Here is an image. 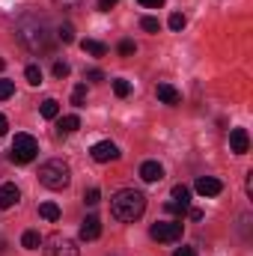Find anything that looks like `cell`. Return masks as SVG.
<instances>
[{"instance_id": "1", "label": "cell", "mask_w": 253, "mask_h": 256, "mask_svg": "<svg viewBox=\"0 0 253 256\" xmlns=\"http://www.w3.org/2000/svg\"><path fill=\"white\" fill-rule=\"evenodd\" d=\"M18 39H21L30 51H51L54 36H51L48 18H42V15H24V18L18 21Z\"/></svg>"}, {"instance_id": "2", "label": "cell", "mask_w": 253, "mask_h": 256, "mask_svg": "<svg viewBox=\"0 0 253 256\" xmlns=\"http://www.w3.org/2000/svg\"><path fill=\"white\" fill-rule=\"evenodd\" d=\"M143 212H146V196L140 191H134V188H122V191L114 194V200H110V214L116 218V220H137V218H143Z\"/></svg>"}, {"instance_id": "3", "label": "cell", "mask_w": 253, "mask_h": 256, "mask_svg": "<svg viewBox=\"0 0 253 256\" xmlns=\"http://www.w3.org/2000/svg\"><path fill=\"white\" fill-rule=\"evenodd\" d=\"M39 182H42L45 188H51V191H63L66 185L72 182V170H68V164L60 161V158L45 161V164L39 167Z\"/></svg>"}, {"instance_id": "4", "label": "cell", "mask_w": 253, "mask_h": 256, "mask_svg": "<svg viewBox=\"0 0 253 256\" xmlns=\"http://www.w3.org/2000/svg\"><path fill=\"white\" fill-rule=\"evenodd\" d=\"M36 152H39L36 137H30V134H15L12 149H9V161H12V164H30V161L36 158Z\"/></svg>"}, {"instance_id": "5", "label": "cell", "mask_w": 253, "mask_h": 256, "mask_svg": "<svg viewBox=\"0 0 253 256\" xmlns=\"http://www.w3.org/2000/svg\"><path fill=\"white\" fill-rule=\"evenodd\" d=\"M45 256H78V242L74 238H66V236H51L45 238Z\"/></svg>"}, {"instance_id": "6", "label": "cell", "mask_w": 253, "mask_h": 256, "mask_svg": "<svg viewBox=\"0 0 253 256\" xmlns=\"http://www.w3.org/2000/svg\"><path fill=\"white\" fill-rule=\"evenodd\" d=\"M149 232H152L155 242H167V244H170V242H179V238H182V220H161V224H155Z\"/></svg>"}, {"instance_id": "7", "label": "cell", "mask_w": 253, "mask_h": 256, "mask_svg": "<svg viewBox=\"0 0 253 256\" xmlns=\"http://www.w3.org/2000/svg\"><path fill=\"white\" fill-rule=\"evenodd\" d=\"M170 214H179V218H185L190 208V191L185 188V185H176L173 191H170V202L164 206Z\"/></svg>"}, {"instance_id": "8", "label": "cell", "mask_w": 253, "mask_h": 256, "mask_svg": "<svg viewBox=\"0 0 253 256\" xmlns=\"http://www.w3.org/2000/svg\"><path fill=\"white\" fill-rule=\"evenodd\" d=\"M90 155H92V161H98V164H108V161H116V158H120V149H116V143H110V140H102V143H96V146L90 149Z\"/></svg>"}, {"instance_id": "9", "label": "cell", "mask_w": 253, "mask_h": 256, "mask_svg": "<svg viewBox=\"0 0 253 256\" xmlns=\"http://www.w3.org/2000/svg\"><path fill=\"white\" fill-rule=\"evenodd\" d=\"M220 191H224V182L220 179H214V176H200L196 179V194L200 196H218Z\"/></svg>"}, {"instance_id": "10", "label": "cell", "mask_w": 253, "mask_h": 256, "mask_svg": "<svg viewBox=\"0 0 253 256\" xmlns=\"http://www.w3.org/2000/svg\"><path fill=\"white\" fill-rule=\"evenodd\" d=\"M230 149H232L236 155H244V152L250 149V137H248L244 128H232V131H230Z\"/></svg>"}, {"instance_id": "11", "label": "cell", "mask_w": 253, "mask_h": 256, "mask_svg": "<svg viewBox=\"0 0 253 256\" xmlns=\"http://www.w3.org/2000/svg\"><path fill=\"white\" fill-rule=\"evenodd\" d=\"M98 236H102V220H98L96 214L84 218V220H80V238H84V242H96Z\"/></svg>"}, {"instance_id": "12", "label": "cell", "mask_w": 253, "mask_h": 256, "mask_svg": "<svg viewBox=\"0 0 253 256\" xmlns=\"http://www.w3.org/2000/svg\"><path fill=\"white\" fill-rule=\"evenodd\" d=\"M140 179L149 182V185H152V182H161V179H164V167H161L158 161H143V164H140Z\"/></svg>"}, {"instance_id": "13", "label": "cell", "mask_w": 253, "mask_h": 256, "mask_svg": "<svg viewBox=\"0 0 253 256\" xmlns=\"http://www.w3.org/2000/svg\"><path fill=\"white\" fill-rule=\"evenodd\" d=\"M18 200H21V191L15 188V182H6V185H0V208H3V212H6V208H12Z\"/></svg>"}, {"instance_id": "14", "label": "cell", "mask_w": 253, "mask_h": 256, "mask_svg": "<svg viewBox=\"0 0 253 256\" xmlns=\"http://www.w3.org/2000/svg\"><path fill=\"white\" fill-rule=\"evenodd\" d=\"M155 96H158V102H164V104H179V102H182L179 90H176V86H170V84H158Z\"/></svg>"}, {"instance_id": "15", "label": "cell", "mask_w": 253, "mask_h": 256, "mask_svg": "<svg viewBox=\"0 0 253 256\" xmlns=\"http://www.w3.org/2000/svg\"><path fill=\"white\" fill-rule=\"evenodd\" d=\"M80 48H84L86 54H92V57H104V54H108V45H104V42H96V39H84Z\"/></svg>"}, {"instance_id": "16", "label": "cell", "mask_w": 253, "mask_h": 256, "mask_svg": "<svg viewBox=\"0 0 253 256\" xmlns=\"http://www.w3.org/2000/svg\"><path fill=\"white\" fill-rule=\"evenodd\" d=\"M39 114H42L45 120H57V116H60V102H57V98H45L42 108H39Z\"/></svg>"}, {"instance_id": "17", "label": "cell", "mask_w": 253, "mask_h": 256, "mask_svg": "<svg viewBox=\"0 0 253 256\" xmlns=\"http://www.w3.org/2000/svg\"><path fill=\"white\" fill-rule=\"evenodd\" d=\"M21 244H24V250H39V244H42V236H39L36 230H27V232L21 236Z\"/></svg>"}, {"instance_id": "18", "label": "cell", "mask_w": 253, "mask_h": 256, "mask_svg": "<svg viewBox=\"0 0 253 256\" xmlns=\"http://www.w3.org/2000/svg\"><path fill=\"white\" fill-rule=\"evenodd\" d=\"M39 214H42L45 220H60V206H57V202H42V206H39Z\"/></svg>"}, {"instance_id": "19", "label": "cell", "mask_w": 253, "mask_h": 256, "mask_svg": "<svg viewBox=\"0 0 253 256\" xmlns=\"http://www.w3.org/2000/svg\"><path fill=\"white\" fill-rule=\"evenodd\" d=\"M78 128H80V120H78L74 114H68V116L60 120V134H74Z\"/></svg>"}, {"instance_id": "20", "label": "cell", "mask_w": 253, "mask_h": 256, "mask_svg": "<svg viewBox=\"0 0 253 256\" xmlns=\"http://www.w3.org/2000/svg\"><path fill=\"white\" fill-rule=\"evenodd\" d=\"M57 39H60L63 45H72V42H74V27H72L68 21H66V24H60V27H57Z\"/></svg>"}, {"instance_id": "21", "label": "cell", "mask_w": 253, "mask_h": 256, "mask_svg": "<svg viewBox=\"0 0 253 256\" xmlns=\"http://www.w3.org/2000/svg\"><path fill=\"white\" fill-rule=\"evenodd\" d=\"M24 78H27V84L39 86V84H42V68H39V66H27V68H24Z\"/></svg>"}, {"instance_id": "22", "label": "cell", "mask_w": 253, "mask_h": 256, "mask_svg": "<svg viewBox=\"0 0 253 256\" xmlns=\"http://www.w3.org/2000/svg\"><path fill=\"white\" fill-rule=\"evenodd\" d=\"M84 102H86V84H78L72 90V104L74 108H84Z\"/></svg>"}, {"instance_id": "23", "label": "cell", "mask_w": 253, "mask_h": 256, "mask_svg": "<svg viewBox=\"0 0 253 256\" xmlns=\"http://www.w3.org/2000/svg\"><path fill=\"white\" fill-rule=\"evenodd\" d=\"M114 92H116L120 98H126L128 92H131V84H128L126 78H116V80H114Z\"/></svg>"}, {"instance_id": "24", "label": "cell", "mask_w": 253, "mask_h": 256, "mask_svg": "<svg viewBox=\"0 0 253 256\" xmlns=\"http://www.w3.org/2000/svg\"><path fill=\"white\" fill-rule=\"evenodd\" d=\"M140 27H143L146 33H158V30H161V21H158V18H152V15H146V18L140 21Z\"/></svg>"}, {"instance_id": "25", "label": "cell", "mask_w": 253, "mask_h": 256, "mask_svg": "<svg viewBox=\"0 0 253 256\" xmlns=\"http://www.w3.org/2000/svg\"><path fill=\"white\" fill-rule=\"evenodd\" d=\"M12 92H15V84H12V80H6V78H0V102H6Z\"/></svg>"}, {"instance_id": "26", "label": "cell", "mask_w": 253, "mask_h": 256, "mask_svg": "<svg viewBox=\"0 0 253 256\" xmlns=\"http://www.w3.org/2000/svg\"><path fill=\"white\" fill-rule=\"evenodd\" d=\"M185 27V15L182 12H173L170 15V30H182Z\"/></svg>"}, {"instance_id": "27", "label": "cell", "mask_w": 253, "mask_h": 256, "mask_svg": "<svg viewBox=\"0 0 253 256\" xmlns=\"http://www.w3.org/2000/svg\"><path fill=\"white\" fill-rule=\"evenodd\" d=\"M134 51H137V45H134L131 39H122V42H120V54H122V57H131Z\"/></svg>"}, {"instance_id": "28", "label": "cell", "mask_w": 253, "mask_h": 256, "mask_svg": "<svg viewBox=\"0 0 253 256\" xmlns=\"http://www.w3.org/2000/svg\"><path fill=\"white\" fill-rule=\"evenodd\" d=\"M68 72H72V66L68 63H63V60L54 63V78H68Z\"/></svg>"}, {"instance_id": "29", "label": "cell", "mask_w": 253, "mask_h": 256, "mask_svg": "<svg viewBox=\"0 0 253 256\" xmlns=\"http://www.w3.org/2000/svg\"><path fill=\"white\" fill-rule=\"evenodd\" d=\"M98 200H102V194H98V188H90V191L84 194V202H86V206H96Z\"/></svg>"}, {"instance_id": "30", "label": "cell", "mask_w": 253, "mask_h": 256, "mask_svg": "<svg viewBox=\"0 0 253 256\" xmlns=\"http://www.w3.org/2000/svg\"><path fill=\"white\" fill-rule=\"evenodd\" d=\"M60 9H74V6H80V0H54Z\"/></svg>"}, {"instance_id": "31", "label": "cell", "mask_w": 253, "mask_h": 256, "mask_svg": "<svg viewBox=\"0 0 253 256\" xmlns=\"http://www.w3.org/2000/svg\"><path fill=\"white\" fill-rule=\"evenodd\" d=\"M116 3H120V0H98V9H102V12H110Z\"/></svg>"}, {"instance_id": "32", "label": "cell", "mask_w": 253, "mask_h": 256, "mask_svg": "<svg viewBox=\"0 0 253 256\" xmlns=\"http://www.w3.org/2000/svg\"><path fill=\"white\" fill-rule=\"evenodd\" d=\"M137 3H140V6H146V9H158L164 0H137Z\"/></svg>"}, {"instance_id": "33", "label": "cell", "mask_w": 253, "mask_h": 256, "mask_svg": "<svg viewBox=\"0 0 253 256\" xmlns=\"http://www.w3.org/2000/svg\"><path fill=\"white\" fill-rule=\"evenodd\" d=\"M173 256H196V250H194V248H179Z\"/></svg>"}, {"instance_id": "34", "label": "cell", "mask_w": 253, "mask_h": 256, "mask_svg": "<svg viewBox=\"0 0 253 256\" xmlns=\"http://www.w3.org/2000/svg\"><path fill=\"white\" fill-rule=\"evenodd\" d=\"M6 131H9V120H6V116H3V114H0V137H3V134H6Z\"/></svg>"}, {"instance_id": "35", "label": "cell", "mask_w": 253, "mask_h": 256, "mask_svg": "<svg viewBox=\"0 0 253 256\" xmlns=\"http://www.w3.org/2000/svg\"><path fill=\"white\" fill-rule=\"evenodd\" d=\"M244 188H248V196H253V170L248 173V182H244Z\"/></svg>"}, {"instance_id": "36", "label": "cell", "mask_w": 253, "mask_h": 256, "mask_svg": "<svg viewBox=\"0 0 253 256\" xmlns=\"http://www.w3.org/2000/svg\"><path fill=\"white\" fill-rule=\"evenodd\" d=\"M86 78H90V80H104V74H102V72H98V68H92V72H90V74H86Z\"/></svg>"}, {"instance_id": "37", "label": "cell", "mask_w": 253, "mask_h": 256, "mask_svg": "<svg viewBox=\"0 0 253 256\" xmlns=\"http://www.w3.org/2000/svg\"><path fill=\"white\" fill-rule=\"evenodd\" d=\"M188 214H190V220H202V212L200 208H188Z\"/></svg>"}, {"instance_id": "38", "label": "cell", "mask_w": 253, "mask_h": 256, "mask_svg": "<svg viewBox=\"0 0 253 256\" xmlns=\"http://www.w3.org/2000/svg\"><path fill=\"white\" fill-rule=\"evenodd\" d=\"M3 66H6V63H3V60H0V72H3Z\"/></svg>"}]
</instances>
